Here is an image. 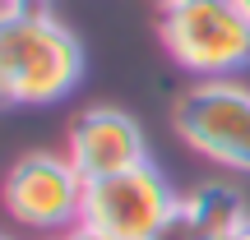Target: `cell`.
I'll return each instance as SVG.
<instances>
[{
    "label": "cell",
    "instance_id": "obj_15",
    "mask_svg": "<svg viewBox=\"0 0 250 240\" xmlns=\"http://www.w3.org/2000/svg\"><path fill=\"white\" fill-rule=\"evenodd\" d=\"M0 240H9V236H0Z\"/></svg>",
    "mask_w": 250,
    "mask_h": 240
},
{
    "label": "cell",
    "instance_id": "obj_3",
    "mask_svg": "<svg viewBox=\"0 0 250 240\" xmlns=\"http://www.w3.org/2000/svg\"><path fill=\"white\" fill-rule=\"evenodd\" d=\"M176 129L195 152L250 171V92L227 79H204L176 97Z\"/></svg>",
    "mask_w": 250,
    "mask_h": 240
},
{
    "label": "cell",
    "instance_id": "obj_10",
    "mask_svg": "<svg viewBox=\"0 0 250 240\" xmlns=\"http://www.w3.org/2000/svg\"><path fill=\"white\" fill-rule=\"evenodd\" d=\"M0 5H9V9H42L46 0H0Z\"/></svg>",
    "mask_w": 250,
    "mask_h": 240
},
{
    "label": "cell",
    "instance_id": "obj_12",
    "mask_svg": "<svg viewBox=\"0 0 250 240\" xmlns=\"http://www.w3.org/2000/svg\"><path fill=\"white\" fill-rule=\"evenodd\" d=\"M204 240H236V231H223V236H204Z\"/></svg>",
    "mask_w": 250,
    "mask_h": 240
},
{
    "label": "cell",
    "instance_id": "obj_2",
    "mask_svg": "<svg viewBox=\"0 0 250 240\" xmlns=\"http://www.w3.org/2000/svg\"><path fill=\"white\" fill-rule=\"evenodd\" d=\"M162 42L195 79H232L250 70V14L236 0H171L162 5Z\"/></svg>",
    "mask_w": 250,
    "mask_h": 240
},
{
    "label": "cell",
    "instance_id": "obj_6",
    "mask_svg": "<svg viewBox=\"0 0 250 240\" xmlns=\"http://www.w3.org/2000/svg\"><path fill=\"white\" fill-rule=\"evenodd\" d=\"M65 157L79 166L83 180H102V176H121L130 166H144L148 143H144L139 120H130L116 107H93L70 125Z\"/></svg>",
    "mask_w": 250,
    "mask_h": 240
},
{
    "label": "cell",
    "instance_id": "obj_11",
    "mask_svg": "<svg viewBox=\"0 0 250 240\" xmlns=\"http://www.w3.org/2000/svg\"><path fill=\"white\" fill-rule=\"evenodd\" d=\"M236 240H250V217H246L241 226H236Z\"/></svg>",
    "mask_w": 250,
    "mask_h": 240
},
{
    "label": "cell",
    "instance_id": "obj_5",
    "mask_svg": "<svg viewBox=\"0 0 250 240\" xmlns=\"http://www.w3.org/2000/svg\"><path fill=\"white\" fill-rule=\"evenodd\" d=\"M181 199L167 189V180L144 162V166H130L121 176H102L88 180L83 189V222L98 226V231H111L116 240H148L176 213Z\"/></svg>",
    "mask_w": 250,
    "mask_h": 240
},
{
    "label": "cell",
    "instance_id": "obj_7",
    "mask_svg": "<svg viewBox=\"0 0 250 240\" xmlns=\"http://www.w3.org/2000/svg\"><path fill=\"white\" fill-rule=\"evenodd\" d=\"M186 213L195 217L199 236H223V231H236L246 222V208H241L232 185H199L186 199Z\"/></svg>",
    "mask_w": 250,
    "mask_h": 240
},
{
    "label": "cell",
    "instance_id": "obj_9",
    "mask_svg": "<svg viewBox=\"0 0 250 240\" xmlns=\"http://www.w3.org/2000/svg\"><path fill=\"white\" fill-rule=\"evenodd\" d=\"M65 240H116V236H111V231H98V226H88V222H79V226L65 231Z\"/></svg>",
    "mask_w": 250,
    "mask_h": 240
},
{
    "label": "cell",
    "instance_id": "obj_14",
    "mask_svg": "<svg viewBox=\"0 0 250 240\" xmlns=\"http://www.w3.org/2000/svg\"><path fill=\"white\" fill-rule=\"evenodd\" d=\"M162 5H171V0H162Z\"/></svg>",
    "mask_w": 250,
    "mask_h": 240
},
{
    "label": "cell",
    "instance_id": "obj_1",
    "mask_svg": "<svg viewBox=\"0 0 250 240\" xmlns=\"http://www.w3.org/2000/svg\"><path fill=\"white\" fill-rule=\"evenodd\" d=\"M83 74V46L46 9L0 5V111L46 107L74 92Z\"/></svg>",
    "mask_w": 250,
    "mask_h": 240
},
{
    "label": "cell",
    "instance_id": "obj_8",
    "mask_svg": "<svg viewBox=\"0 0 250 240\" xmlns=\"http://www.w3.org/2000/svg\"><path fill=\"white\" fill-rule=\"evenodd\" d=\"M148 240H204V236H199L195 217L186 213V199H181V203H176V213H171V217H167V222H162Z\"/></svg>",
    "mask_w": 250,
    "mask_h": 240
},
{
    "label": "cell",
    "instance_id": "obj_13",
    "mask_svg": "<svg viewBox=\"0 0 250 240\" xmlns=\"http://www.w3.org/2000/svg\"><path fill=\"white\" fill-rule=\"evenodd\" d=\"M236 5H241V9H246V14H250V0H236Z\"/></svg>",
    "mask_w": 250,
    "mask_h": 240
},
{
    "label": "cell",
    "instance_id": "obj_4",
    "mask_svg": "<svg viewBox=\"0 0 250 240\" xmlns=\"http://www.w3.org/2000/svg\"><path fill=\"white\" fill-rule=\"evenodd\" d=\"M83 189L88 180L79 176L70 157L28 152L5 176V208L14 222L33 226V231H65V226L83 222Z\"/></svg>",
    "mask_w": 250,
    "mask_h": 240
}]
</instances>
